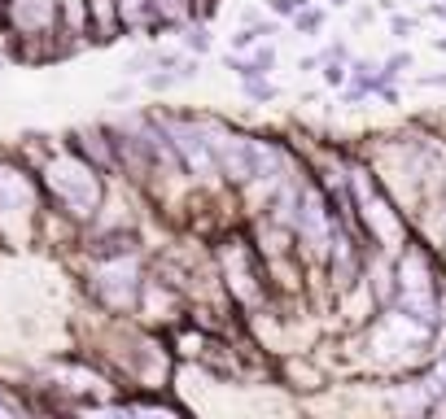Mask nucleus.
<instances>
[{
  "label": "nucleus",
  "mask_w": 446,
  "mask_h": 419,
  "mask_svg": "<svg viewBox=\"0 0 446 419\" xmlns=\"http://www.w3.org/2000/svg\"><path fill=\"white\" fill-rule=\"evenodd\" d=\"M272 62H276V57H272V48H258L254 57H228V66L241 74V79H262V74L272 70Z\"/></svg>",
  "instance_id": "1"
},
{
  "label": "nucleus",
  "mask_w": 446,
  "mask_h": 419,
  "mask_svg": "<svg viewBox=\"0 0 446 419\" xmlns=\"http://www.w3.org/2000/svg\"><path fill=\"white\" fill-rule=\"evenodd\" d=\"M245 92H250L254 101H272V96H276V88H272V84H258V79H245Z\"/></svg>",
  "instance_id": "2"
},
{
  "label": "nucleus",
  "mask_w": 446,
  "mask_h": 419,
  "mask_svg": "<svg viewBox=\"0 0 446 419\" xmlns=\"http://www.w3.org/2000/svg\"><path fill=\"white\" fill-rule=\"evenodd\" d=\"M320 26H324V13H315V9L298 13V31H320Z\"/></svg>",
  "instance_id": "3"
},
{
  "label": "nucleus",
  "mask_w": 446,
  "mask_h": 419,
  "mask_svg": "<svg viewBox=\"0 0 446 419\" xmlns=\"http://www.w3.org/2000/svg\"><path fill=\"white\" fill-rule=\"evenodd\" d=\"M420 88H446V74H420Z\"/></svg>",
  "instance_id": "4"
},
{
  "label": "nucleus",
  "mask_w": 446,
  "mask_h": 419,
  "mask_svg": "<svg viewBox=\"0 0 446 419\" xmlns=\"http://www.w3.org/2000/svg\"><path fill=\"white\" fill-rule=\"evenodd\" d=\"M189 48H197V52H206V48H210V40H206V31H193V35H189Z\"/></svg>",
  "instance_id": "5"
},
{
  "label": "nucleus",
  "mask_w": 446,
  "mask_h": 419,
  "mask_svg": "<svg viewBox=\"0 0 446 419\" xmlns=\"http://www.w3.org/2000/svg\"><path fill=\"white\" fill-rule=\"evenodd\" d=\"M276 13H298V0H272Z\"/></svg>",
  "instance_id": "6"
},
{
  "label": "nucleus",
  "mask_w": 446,
  "mask_h": 419,
  "mask_svg": "<svg viewBox=\"0 0 446 419\" xmlns=\"http://www.w3.org/2000/svg\"><path fill=\"white\" fill-rule=\"evenodd\" d=\"M328 5H346V0H328Z\"/></svg>",
  "instance_id": "7"
}]
</instances>
